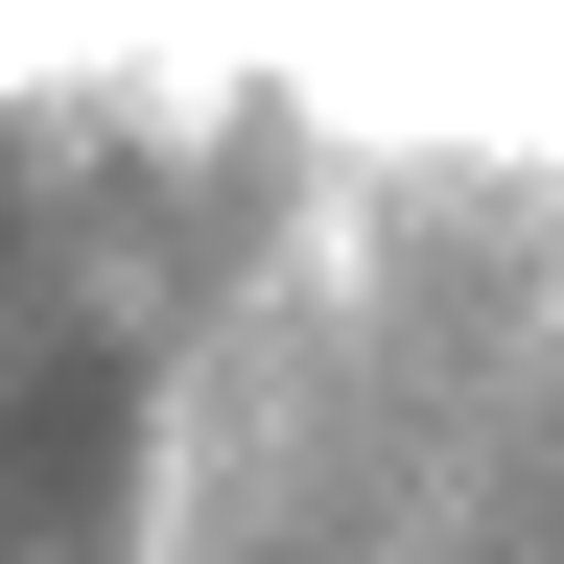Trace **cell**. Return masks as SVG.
<instances>
[{"mask_svg":"<svg viewBox=\"0 0 564 564\" xmlns=\"http://www.w3.org/2000/svg\"><path fill=\"white\" fill-rule=\"evenodd\" d=\"M141 24H165V0H0V118H24V95H95Z\"/></svg>","mask_w":564,"mask_h":564,"instance_id":"1","label":"cell"}]
</instances>
